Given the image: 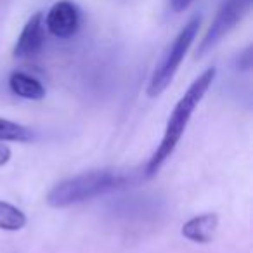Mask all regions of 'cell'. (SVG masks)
Returning a JSON list of instances; mask_svg holds the SVG:
<instances>
[{
  "label": "cell",
  "instance_id": "1",
  "mask_svg": "<svg viewBox=\"0 0 253 253\" xmlns=\"http://www.w3.org/2000/svg\"><path fill=\"white\" fill-rule=\"evenodd\" d=\"M215 77H217V68L215 66L207 68V70L189 85V88L184 92L182 97L179 99V102L175 104L173 111L170 113V118H169V122H167L162 142H160V146L156 148V151L153 153L148 165H146V177H155L156 173L160 172V169L163 167V163L173 155L177 144L180 142L187 125H189L194 109L198 108L201 99L205 97L208 88L211 87Z\"/></svg>",
  "mask_w": 253,
  "mask_h": 253
},
{
  "label": "cell",
  "instance_id": "2",
  "mask_svg": "<svg viewBox=\"0 0 253 253\" xmlns=\"http://www.w3.org/2000/svg\"><path fill=\"white\" fill-rule=\"evenodd\" d=\"M126 184V175L115 170H94L61 180L47 193L45 203L52 208H66L92 198L116 191Z\"/></svg>",
  "mask_w": 253,
  "mask_h": 253
},
{
  "label": "cell",
  "instance_id": "3",
  "mask_svg": "<svg viewBox=\"0 0 253 253\" xmlns=\"http://www.w3.org/2000/svg\"><path fill=\"white\" fill-rule=\"evenodd\" d=\"M200 26H201V16H194V18H191L189 21L186 23V26L180 30L179 35L173 39V42L170 43L165 56L162 57L160 64L156 66L155 73H153L151 80H149V85H148L149 97H158V95L163 94L165 88L172 84L177 70L180 68L184 57H186L187 50L191 49L193 42L196 40Z\"/></svg>",
  "mask_w": 253,
  "mask_h": 253
},
{
  "label": "cell",
  "instance_id": "4",
  "mask_svg": "<svg viewBox=\"0 0 253 253\" xmlns=\"http://www.w3.org/2000/svg\"><path fill=\"white\" fill-rule=\"evenodd\" d=\"M252 7V0H224L218 7L210 28L207 30L203 40L200 42L196 49V57H203L208 50H211L225 35L236 28L238 23L248 14Z\"/></svg>",
  "mask_w": 253,
  "mask_h": 253
},
{
  "label": "cell",
  "instance_id": "5",
  "mask_svg": "<svg viewBox=\"0 0 253 253\" xmlns=\"http://www.w3.org/2000/svg\"><path fill=\"white\" fill-rule=\"evenodd\" d=\"M45 30L57 39H71L80 30V9L71 0H59L49 9L43 18Z\"/></svg>",
  "mask_w": 253,
  "mask_h": 253
},
{
  "label": "cell",
  "instance_id": "6",
  "mask_svg": "<svg viewBox=\"0 0 253 253\" xmlns=\"http://www.w3.org/2000/svg\"><path fill=\"white\" fill-rule=\"evenodd\" d=\"M43 42H45V23L42 12H37L23 26L12 54L18 59H30L42 50Z\"/></svg>",
  "mask_w": 253,
  "mask_h": 253
},
{
  "label": "cell",
  "instance_id": "7",
  "mask_svg": "<svg viewBox=\"0 0 253 253\" xmlns=\"http://www.w3.org/2000/svg\"><path fill=\"white\" fill-rule=\"evenodd\" d=\"M218 227V217L215 213H203L193 217L182 225L180 232L186 239L193 243H200V245H207L211 243L215 238V232Z\"/></svg>",
  "mask_w": 253,
  "mask_h": 253
},
{
  "label": "cell",
  "instance_id": "8",
  "mask_svg": "<svg viewBox=\"0 0 253 253\" xmlns=\"http://www.w3.org/2000/svg\"><path fill=\"white\" fill-rule=\"evenodd\" d=\"M9 88L18 97L28 99V101H40L45 97V87L42 85V82L23 71H14L9 77Z\"/></svg>",
  "mask_w": 253,
  "mask_h": 253
},
{
  "label": "cell",
  "instance_id": "9",
  "mask_svg": "<svg viewBox=\"0 0 253 253\" xmlns=\"http://www.w3.org/2000/svg\"><path fill=\"white\" fill-rule=\"evenodd\" d=\"M28 218L18 207L0 201V229L2 231H21Z\"/></svg>",
  "mask_w": 253,
  "mask_h": 253
},
{
  "label": "cell",
  "instance_id": "10",
  "mask_svg": "<svg viewBox=\"0 0 253 253\" xmlns=\"http://www.w3.org/2000/svg\"><path fill=\"white\" fill-rule=\"evenodd\" d=\"M33 139L32 128L11 120L0 118V141L2 142H30Z\"/></svg>",
  "mask_w": 253,
  "mask_h": 253
},
{
  "label": "cell",
  "instance_id": "11",
  "mask_svg": "<svg viewBox=\"0 0 253 253\" xmlns=\"http://www.w3.org/2000/svg\"><path fill=\"white\" fill-rule=\"evenodd\" d=\"M194 0H170V7L173 12H184Z\"/></svg>",
  "mask_w": 253,
  "mask_h": 253
},
{
  "label": "cell",
  "instance_id": "12",
  "mask_svg": "<svg viewBox=\"0 0 253 253\" xmlns=\"http://www.w3.org/2000/svg\"><path fill=\"white\" fill-rule=\"evenodd\" d=\"M11 148L5 144H0V167H4L9 163V160H11Z\"/></svg>",
  "mask_w": 253,
  "mask_h": 253
}]
</instances>
